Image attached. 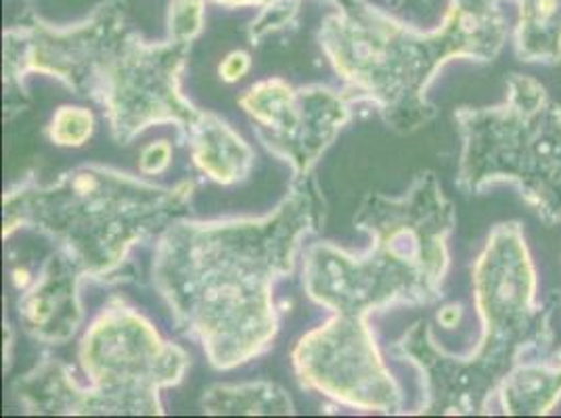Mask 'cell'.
<instances>
[{
    "instance_id": "6da1fadb",
    "label": "cell",
    "mask_w": 561,
    "mask_h": 418,
    "mask_svg": "<svg viewBox=\"0 0 561 418\" xmlns=\"http://www.w3.org/2000/svg\"><path fill=\"white\" fill-rule=\"evenodd\" d=\"M317 211L312 195L298 188L264 218L165 227L153 285L214 369L231 371L271 348L279 330L273 289L291 275Z\"/></svg>"
},
{
    "instance_id": "7a4b0ae2",
    "label": "cell",
    "mask_w": 561,
    "mask_h": 418,
    "mask_svg": "<svg viewBox=\"0 0 561 418\" xmlns=\"http://www.w3.org/2000/svg\"><path fill=\"white\" fill-rule=\"evenodd\" d=\"M188 43H145L126 18L122 0H105L80 24H47L30 13L4 32V84L24 86L27 73H43L71 93L96 101L112 137L128 144L151 126L174 124L179 139L199 112L181 94Z\"/></svg>"
},
{
    "instance_id": "3957f363",
    "label": "cell",
    "mask_w": 561,
    "mask_h": 418,
    "mask_svg": "<svg viewBox=\"0 0 561 418\" xmlns=\"http://www.w3.org/2000/svg\"><path fill=\"white\" fill-rule=\"evenodd\" d=\"M501 0H455L443 24L421 27L367 0H351L329 15L321 47L352 98L371 101L386 124L409 135L436 117L427 89L453 59L489 63L507 43Z\"/></svg>"
},
{
    "instance_id": "277c9868",
    "label": "cell",
    "mask_w": 561,
    "mask_h": 418,
    "mask_svg": "<svg viewBox=\"0 0 561 418\" xmlns=\"http://www.w3.org/2000/svg\"><path fill=\"white\" fill-rule=\"evenodd\" d=\"M471 285L482 335L469 356L445 351L421 321L397 344L398 356L420 372V415H491L507 372L522 358L553 348V307L537 302V270L517 220L492 229L473 262Z\"/></svg>"
},
{
    "instance_id": "5b68a950",
    "label": "cell",
    "mask_w": 561,
    "mask_h": 418,
    "mask_svg": "<svg viewBox=\"0 0 561 418\" xmlns=\"http://www.w3.org/2000/svg\"><path fill=\"white\" fill-rule=\"evenodd\" d=\"M371 247L351 256L317 243L305 252V289L333 314L365 318L397 305H430L445 298L448 236L457 211L434 172H421L402 197L371 193L356 216Z\"/></svg>"
},
{
    "instance_id": "8992f818",
    "label": "cell",
    "mask_w": 561,
    "mask_h": 418,
    "mask_svg": "<svg viewBox=\"0 0 561 418\" xmlns=\"http://www.w3.org/2000/svg\"><path fill=\"white\" fill-rule=\"evenodd\" d=\"M191 183L156 186L103 165H80L50 185L11 188L4 199V236L32 229L59 245L89 279H107L133 247L187 213Z\"/></svg>"
},
{
    "instance_id": "52a82bcc",
    "label": "cell",
    "mask_w": 561,
    "mask_h": 418,
    "mask_svg": "<svg viewBox=\"0 0 561 418\" xmlns=\"http://www.w3.org/2000/svg\"><path fill=\"white\" fill-rule=\"evenodd\" d=\"M89 390H80L64 364L50 362L18 383V397L38 415H164L160 392L187 372L185 349L160 337L137 310L105 307L80 344Z\"/></svg>"
},
{
    "instance_id": "ba28073f",
    "label": "cell",
    "mask_w": 561,
    "mask_h": 418,
    "mask_svg": "<svg viewBox=\"0 0 561 418\" xmlns=\"http://www.w3.org/2000/svg\"><path fill=\"white\" fill-rule=\"evenodd\" d=\"M461 139L457 186L478 195L514 185L547 224H561V105L530 76L512 73L492 107L455 112Z\"/></svg>"
},
{
    "instance_id": "9c48e42d",
    "label": "cell",
    "mask_w": 561,
    "mask_h": 418,
    "mask_svg": "<svg viewBox=\"0 0 561 418\" xmlns=\"http://www.w3.org/2000/svg\"><path fill=\"white\" fill-rule=\"evenodd\" d=\"M291 360L305 387L344 406L386 415L402 408V390L365 318L333 314L325 325L306 333Z\"/></svg>"
},
{
    "instance_id": "30bf717a",
    "label": "cell",
    "mask_w": 561,
    "mask_h": 418,
    "mask_svg": "<svg viewBox=\"0 0 561 418\" xmlns=\"http://www.w3.org/2000/svg\"><path fill=\"white\" fill-rule=\"evenodd\" d=\"M351 98L323 86L291 89L285 80L271 78L254 84L237 103L252 117L257 140L291 165L296 181H305L351 121Z\"/></svg>"
},
{
    "instance_id": "8fae6325",
    "label": "cell",
    "mask_w": 561,
    "mask_h": 418,
    "mask_svg": "<svg viewBox=\"0 0 561 418\" xmlns=\"http://www.w3.org/2000/svg\"><path fill=\"white\" fill-rule=\"evenodd\" d=\"M80 277V270L61 252L48 257L41 277L18 303L20 323L34 339L61 346L76 333L82 318L76 293Z\"/></svg>"
},
{
    "instance_id": "7c38bea8",
    "label": "cell",
    "mask_w": 561,
    "mask_h": 418,
    "mask_svg": "<svg viewBox=\"0 0 561 418\" xmlns=\"http://www.w3.org/2000/svg\"><path fill=\"white\" fill-rule=\"evenodd\" d=\"M561 399V348L522 358L496 390L507 417H545Z\"/></svg>"
},
{
    "instance_id": "4fadbf2b",
    "label": "cell",
    "mask_w": 561,
    "mask_h": 418,
    "mask_svg": "<svg viewBox=\"0 0 561 418\" xmlns=\"http://www.w3.org/2000/svg\"><path fill=\"white\" fill-rule=\"evenodd\" d=\"M185 142L197 170L218 185H237L245 181L256 162L254 149L243 137L222 117L208 112H199Z\"/></svg>"
},
{
    "instance_id": "5bb4252c",
    "label": "cell",
    "mask_w": 561,
    "mask_h": 418,
    "mask_svg": "<svg viewBox=\"0 0 561 418\" xmlns=\"http://www.w3.org/2000/svg\"><path fill=\"white\" fill-rule=\"evenodd\" d=\"M515 55L526 63L561 61V0H517Z\"/></svg>"
},
{
    "instance_id": "9a60e30c",
    "label": "cell",
    "mask_w": 561,
    "mask_h": 418,
    "mask_svg": "<svg viewBox=\"0 0 561 418\" xmlns=\"http://www.w3.org/2000/svg\"><path fill=\"white\" fill-rule=\"evenodd\" d=\"M204 413L208 415H291L294 404L273 383L216 385L204 395Z\"/></svg>"
},
{
    "instance_id": "2e32d148",
    "label": "cell",
    "mask_w": 561,
    "mask_h": 418,
    "mask_svg": "<svg viewBox=\"0 0 561 418\" xmlns=\"http://www.w3.org/2000/svg\"><path fill=\"white\" fill-rule=\"evenodd\" d=\"M94 135V116L87 107L64 105L59 107L48 124V139L57 147H82Z\"/></svg>"
},
{
    "instance_id": "e0dca14e",
    "label": "cell",
    "mask_w": 561,
    "mask_h": 418,
    "mask_svg": "<svg viewBox=\"0 0 561 418\" xmlns=\"http://www.w3.org/2000/svg\"><path fill=\"white\" fill-rule=\"evenodd\" d=\"M204 4L206 0H172L168 7V38L193 45L204 30Z\"/></svg>"
},
{
    "instance_id": "ac0fdd59",
    "label": "cell",
    "mask_w": 561,
    "mask_h": 418,
    "mask_svg": "<svg viewBox=\"0 0 561 418\" xmlns=\"http://www.w3.org/2000/svg\"><path fill=\"white\" fill-rule=\"evenodd\" d=\"M262 9V15L250 27V38L254 45L264 36L279 32L285 25L294 24V18L298 15L300 9V0H275Z\"/></svg>"
},
{
    "instance_id": "d6986e66",
    "label": "cell",
    "mask_w": 561,
    "mask_h": 418,
    "mask_svg": "<svg viewBox=\"0 0 561 418\" xmlns=\"http://www.w3.org/2000/svg\"><path fill=\"white\" fill-rule=\"evenodd\" d=\"M172 163V144L168 140H156L142 147L139 155V172L142 176L164 174Z\"/></svg>"
},
{
    "instance_id": "ffe728a7",
    "label": "cell",
    "mask_w": 561,
    "mask_h": 418,
    "mask_svg": "<svg viewBox=\"0 0 561 418\" xmlns=\"http://www.w3.org/2000/svg\"><path fill=\"white\" fill-rule=\"evenodd\" d=\"M252 70V57L243 50H233L231 55H227V59L220 63L218 73H220V80L227 82V84H233L239 82L241 78H245V73Z\"/></svg>"
},
{
    "instance_id": "44dd1931",
    "label": "cell",
    "mask_w": 561,
    "mask_h": 418,
    "mask_svg": "<svg viewBox=\"0 0 561 418\" xmlns=\"http://www.w3.org/2000/svg\"><path fill=\"white\" fill-rule=\"evenodd\" d=\"M461 318H463V310H461V305H446L443 307L440 312H438V323L445 326V328H455V326H459L461 323Z\"/></svg>"
},
{
    "instance_id": "7402d4cb",
    "label": "cell",
    "mask_w": 561,
    "mask_h": 418,
    "mask_svg": "<svg viewBox=\"0 0 561 418\" xmlns=\"http://www.w3.org/2000/svg\"><path fill=\"white\" fill-rule=\"evenodd\" d=\"M211 2L222 4V7H233L234 9V7H266V4H271L275 0H211ZM329 2H333L340 9V7L348 4L351 0H329Z\"/></svg>"
},
{
    "instance_id": "603a6c76",
    "label": "cell",
    "mask_w": 561,
    "mask_h": 418,
    "mask_svg": "<svg viewBox=\"0 0 561 418\" xmlns=\"http://www.w3.org/2000/svg\"><path fill=\"white\" fill-rule=\"evenodd\" d=\"M398 0H388V4H392V7H394V4H397Z\"/></svg>"
}]
</instances>
